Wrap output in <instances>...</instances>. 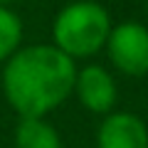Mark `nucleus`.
<instances>
[{"instance_id": "f257e3e1", "label": "nucleus", "mask_w": 148, "mask_h": 148, "mask_svg": "<svg viewBox=\"0 0 148 148\" xmlns=\"http://www.w3.org/2000/svg\"><path fill=\"white\" fill-rule=\"evenodd\" d=\"M77 64L54 45H30L5 59L3 94L22 116H45L74 91Z\"/></svg>"}, {"instance_id": "f03ea898", "label": "nucleus", "mask_w": 148, "mask_h": 148, "mask_svg": "<svg viewBox=\"0 0 148 148\" xmlns=\"http://www.w3.org/2000/svg\"><path fill=\"white\" fill-rule=\"evenodd\" d=\"M111 32L109 10L94 0H79L62 8L52 25L54 47L72 59L94 57L106 45Z\"/></svg>"}, {"instance_id": "7ed1b4c3", "label": "nucleus", "mask_w": 148, "mask_h": 148, "mask_svg": "<svg viewBox=\"0 0 148 148\" xmlns=\"http://www.w3.org/2000/svg\"><path fill=\"white\" fill-rule=\"evenodd\" d=\"M111 64L126 77L148 74V27L141 22H121L111 27L106 40Z\"/></svg>"}, {"instance_id": "20e7f679", "label": "nucleus", "mask_w": 148, "mask_h": 148, "mask_svg": "<svg viewBox=\"0 0 148 148\" xmlns=\"http://www.w3.org/2000/svg\"><path fill=\"white\" fill-rule=\"evenodd\" d=\"M74 91L82 106L91 114H111V109L116 106V82L101 64H89L82 72L77 69Z\"/></svg>"}, {"instance_id": "39448f33", "label": "nucleus", "mask_w": 148, "mask_h": 148, "mask_svg": "<svg viewBox=\"0 0 148 148\" xmlns=\"http://www.w3.org/2000/svg\"><path fill=\"white\" fill-rule=\"evenodd\" d=\"M96 148H148V128L131 111L106 114L96 131Z\"/></svg>"}, {"instance_id": "423d86ee", "label": "nucleus", "mask_w": 148, "mask_h": 148, "mask_svg": "<svg viewBox=\"0 0 148 148\" xmlns=\"http://www.w3.org/2000/svg\"><path fill=\"white\" fill-rule=\"evenodd\" d=\"M15 148H62V138L45 116H22L15 126Z\"/></svg>"}, {"instance_id": "0eeeda50", "label": "nucleus", "mask_w": 148, "mask_h": 148, "mask_svg": "<svg viewBox=\"0 0 148 148\" xmlns=\"http://www.w3.org/2000/svg\"><path fill=\"white\" fill-rule=\"evenodd\" d=\"M22 42V22L12 10L0 5V62L20 49Z\"/></svg>"}, {"instance_id": "6e6552de", "label": "nucleus", "mask_w": 148, "mask_h": 148, "mask_svg": "<svg viewBox=\"0 0 148 148\" xmlns=\"http://www.w3.org/2000/svg\"><path fill=\"white\" fill-rule=\"evenodd\" d=\"M8 3H12V0H0V5H8Z\"/></svg>"}]
</instances>
